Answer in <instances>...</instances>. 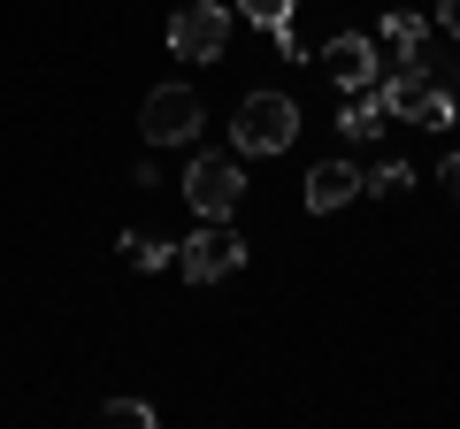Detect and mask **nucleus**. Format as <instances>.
<instances>
[{"instance_id":"1","label":"nucleus","mask_w":460,"mask_h":429,"mask_svg":"<svg viewBox=\"0 0 460 429\" xmlns=\"http://www.w3.org/2000/svg\"><path fill=\"white\" fill-rule=\"evenodd\" d=\"M299 138V100L292 92H246L238 100V116H230V146L238 153H284Z\"/></svg>"},{"instance_id":"2","label":"nucleus","mask_w":460,"mask_h":429,"mask_svg":"<svg viewBox=\"0 0 460 429\" xmlns=\"http://www.w3.org/2000/svg\"><path fill=\"white\" fill-rule=\"evenodd\" d=\"M177 268H184V284H223L246 268V238L230 231L223 214H199V231L177 246Z\"/></svg>"},{"instance_id":"3","label":"nucleus","mask_w":460,"mask_h":429,"mask_svg":"<svg viewBox=\"0 0 460 429\" xmlns=\"http://www.w3.org/2000/svg\"><path fill=\"white\" fill-rule=\"evenodd\" d=\"M199 123H208V100H199L192 84H162V92H146V108H138V138H146V146H192Z\"/></svg>"},{"instance_id":"4","label":"nucleus","mask_w":460,"mask_h":429,"mask_svg":"<svg viewBox=\"0 0 460 429\" xmlns=\"http://www.w3.org/2000/svg\"><path fill=\"white\" fill-rule=\"evenodd\" d=\"M184 199H192V214H223L246 199V169H238V146L230 153H192V169H184Z\"/></svg>"},{"instance_id":"5","label":"nucleus","mask_w":460,"mask_h":429,"mask_svg":"<svg viewBox=\"0 0 460 429\" xmlns=\"http://www.w3.org/2000/svg\"><path fill=\"white\" fill-rule=\"evenodd\" d=\"M230 47V8L223 0H184L177 16H169V54L177 62H215Z\"/></svg>"},{"instance_id":"6","label":"nucleus","mask_w":460,"mask_h":429,"mask_svg":"<svg viewBox=\"0 0 460 429\" xmlns=\"http://www.w3.org/2000/svg\"><path fill=\"white\" fill-rule=\"evenodd\" d=\"M314 62L330 69V84H338V92H368V84L384 77V54H376V39H368V31L323 39V47H314Z\"/></svg>"},{"instance_id":"7","label":"nucleus","mask_w":460,"mask_h":429,"mask_svg":"<svg viewBox=\"0 0 460 429\" xmlns=\"http://www.w3.org/2000/svg\"><path fill=\"white\" fill-rule=\"evenodd\" d=\"M368 192V177L353 162H323V169H307V207L314 214H338L345 199H361Z\"/></svg>"},{"instance_id":"8","label":"nucleus","mask_w":460,"mask_h":429,"mask_svg":"<svg viewBox=\"0 0 460 429\" xmlns=\"http://www.w3.org/2000/svg\"><path fill=\"white\" fill-rule=\"evenodd\" d=\"M384 123H392V116H384V92H376V84H368V92H345V100H338V131L353 138V146L384 138Z\"/></svg>"},{"instance_id":"9","label":"nucleus","mask_w":460,"mask_h":429,"mask_svg":"<svg viewBox=\"0 0 460 429\" xmlns=\"http://www.w3.org/2000/svg\"><path fill=\"white\" fill-rule=\"evenodd\" d=\"M376 31L399 47V62H429V23L414 16V8H384V23H376Z\"/></svg>"},{"instance_id":"10","label":"nucleus","mask_w":460,"mask_h":429,"mask_svg":"<svg viewBox=\"0 0 460 429\" xmlns=\"http://www.w3.org/2000/svg\"><path fill=\"white\" fill-rule=\"evenodd\" d=\"M123 253H131V268H146V276L177 261V246H169V238H146V231H123Z\"/></svg>"},{"instance_id":"11","label":"nucleus","mask_w":460,"mask_h":429,"mask_svg":"<svg viewBox=\"0 0 460 429\" xmlns=\"http://www.w3.org/2000/svg\"><path fill=\"white\" fill-rule=\"evenodd\" d=\"M100 422H115V429H154L162 414H154L146 398H108V407H100Z\"/></svg>"},{"instance_id":"12","label":"nucleus","mask_w":460,"mask_h":429,"mask_svg":"<svg viewBox=\"0 0 460 429\" xmlns=\"http://www.w3.org/2000/svg\"><path fill=\"white\" fill-rule=\"evenodd\" d=\"M407 184H414V162H376V169H368V192H384V199L407 192Z\"/></svg>"},{"instance_id":"13","label":"nucleus","mask_w":460,"mask_h":429,"mask_svg":"<svg viewBox=\"0 0 460 429\" xmlns=\"http://www.w3.org/2000/svg\"><path fill=\"white\" fill-rule=\"evenodd\" d=\"M453 116H460V108H453V92H445V84H429V100H422V116H414V123H422V131H445Z\"/></svg>"},{"instance_id":"14","label":"nucleus","mask_w":460,"mask_h":429,"mask_svg":"<svg viewBox=\"0 0 460 429\" xmlns=\"http://www.w3.org/2000/svg\"><path fill=\"white\" fill-rule=\"evenodd\" d=\"M238 16H253V23L269 31V23H284V16H292V0H238Z\"/></svg>"},{"instance_id":"15","label":"nucleus","mask_w":460,"mask_h":429,"mask_svg":"<svg viewBox=\"0 0 460 429\" xmlns=\"http://www.w3.org/2000/svg\"><path fill=\"white\" fill-rule=\"evenodd\" d=\"M269 39H277V54H284V62H307V39L292 31V16H284V23H269Z\"/></svg>"},{"instance_id":"16","label":"nucleus","mask_w":460,"mask_h":429,"mask_svg":"<svg viewBox=\"0 0 460 429\" xmlns=\"http://www.w3.org/2000/svg\"><path fill=\"white\" fill-rule=\"evenodd\" d=\"M438 31H445V39H460V0H438Z\"/></svg>"},{"instance_id":"17","label":"nucleus","mask_w":460,"mask_h":429,"mask_svg":"<svg viewBox=\"0 0 460 429\" xmlns=\"http://www.w3.org/2000/svg\"><path fill=\"white\" fill-rule=\"evenodd\" d=\"M438 177H445V184L460 192V153H445V162H438Z\"/></svg>"}]
</instances>
